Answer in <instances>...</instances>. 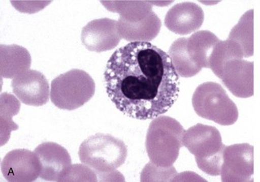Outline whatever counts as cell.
<instances>
[{
  "instance_id": "obj_19",
  "label": "cell",
  "mask_w": 260,
  "mask_h": 182,
  "mask_svg": "<svg viewBox=\"0 0 260 182\" xmlns=\"http://www.w3.org/2000/svg\"><path fill=\"white\" fill-rule=\"evenodd\" d=\"M96 173L88 166L81 165H72L68 169V173L62 177L61 181H72V180H90L96 181Z\"/></svg>"
},
{
  "instance_id": "obj_3",
  "label": "cell",
  "mask_w": 260,
  "mask_h": 182,
  "mask_svg": "<svg viewBox=\"0 0 260 182\" xmlns=\"http://www.w3.org/2000/svg\"><path fill=\"white\" fill-rule=\"evenodd\" d=\"M219 41L209 31H200L189 38H179L174 41L169 55L179 76L192 77L203 68L210 69L211 54Z\"/></svg>"
},
{
  "instance_id": "obj_13",
  "label": "cell",
  "mask_w": 260,
  "mask_h": 182,
  "mask_svg": "<svg viewBox=\"0 0 260 182\" xmlns=\"http://www.w3.org/2000/svg\"><path fill=\"white\" fill-rule=\"evenodd\" d=\"M41 164L40 178L61 181L72 166V158L66 148L54 142H44L34 151Z\"/></svg>"
},
{
  "instance_id": "obj_11",
  "label": "cell",
  "mask_w": 260,
  "mask_h": 182,
  "mask_svg": "<svg viewBox=\"0 0 260 182\" xmlns=\"http://www.w3.org/2000/svg\"><path fill=\"white\" fill-rule=\"evenodd\" d=\"M12 90L24 105L40 107L45 105L51 97L49 84L44 74L29 70L14 78Z\"/></svg>"
},
{
  "instance_id": "obj_17",
  "label": "cell",
  "mask_w": 260,
  "mask_h": 182,
  "mask_svg": "<svg viewBox=\"0 0 260 182\" xmlns=\"http://www.w3.org/2000/svg\"><path fill=\"white\" fill-rule=\"evenodd\" d=\"M228 40L241 47L244 57L254 55V10H250L240 18L238 24L231 31Z\"/></svg>"
},
{
  "instance_id": "obj_6",
  "label": "cell",
  "mask_w": 260,
  "mask_h": 182,
  "mask_svg": "<svg viewBox=\"0 0 260 182\" xmlns=\"http://www.w3.org/2000/svg\"><path fill=\"white\" fill-rule=\"evenodd\" d=\"M127 157V147L123 140L113 136L97 133L83 140L79 158L98 174L114 172L123 165Z\"/></svg>"
},
{
  "instance_id": "obj_1",
  "label": "cell",
  "mask_w": 260,
  "mask_h": 182,
  "mask_svg": "<svg viewBox=\"0 0 260 182\" xmlns=\"http://www.w3.org/2000/svg\"><path fill=\"white\" fill-rule=\"evenodd\" d=\"M106 90L120 112L138 119L166 113L177 101L179 74L171 57L149 42H131L108 59Z\"/></svg>"
},
{
  "instance_id": "obj_4",
  "label": "cell",
  "mask_w": 260,
  "mask_h": 182,
  "mask_svg": "<svg viewBox=\"0 0 260 182\" xmlns=\"http://www.w3.org/2000/svg\"><path fill=\"white\" fill-rule=\"evenodd\" d=\"M185 130L181 124L170 116L155 117L150 124L146 149L151 163L158 167L173 166L183 145Z\"/></svg>"
},
{
  "instance_id": "obj_14",
  "label": "cell",
  "mask_w": 260,
  "mask_h": 182,
  "mask_svg": "<svg viewBox=\"0 0 260 182\" xmlns=\"http://www.w3.org/2000/svg\"><path fill=\"white\" fill-rule=\"evenodd\" d=\"M204 21V11L198 4L191 2L176 4L168 11L165 17L168 30L180 36L199 30Z\"/></svg>"
},
{
  "instance_id": "obj_15",
  "label": "cell",
  "mask_w": 260,
  "mask_h": 182,
  "mask_svg": "<svg viewBox=\"0 0 260 182\" xmlns=\"http://www.w3.org/2000/svg\"><path fill=\"white\" fill-rule=\"evenodd\" d=\"M31 65V57L29 51L21 46H0V69L1 76L12 79L29 70Z\"/></svg>"
},
{
  "instance_id": "obj_5",
  "label": "cell",
  "mask_w": 260,
  "mask_h": 182,
  "mask_svg": "<svg viewBox=\"0 0 260 182\" xmlns=\"http://www.w3.org/2000/svg\"><path fill=\"white\" fill-rule=\"evenodd\" d=\"M183 145L194 156L196 164L203 172L211 176L220 175L226 146L216 128L197 124L185 132Z\"/></svg>"
},
{
  "instance_id": "obj_16",
  "label": "cell",
  "mask_w": 260,
  "mask_h": 182,
  "mask_svg": "<svg viewBox=\"0 0 260 182\" xmlns=\"http://www.w3.org/2000/svg\"><path fill=\"white\" fill-rule=\"evenodd\" d=\"M161 20L152 12L146 19L136 23H126L119 19L118 27L121 37L132 42H147L155 39L160 32Z\"/></svg>"
},
{
  "instance_id": "obj_18",
  "label": "cell",
  "mask_w": 260,
  "mask_h": 182,
  "mask_svg": "<svg viewBox=\"0 0 260 182\" xmlns=\"http://www.w3.org/2000/svg\"><path fill=\"white\" fill-rule=\"evenodd\" d=\"M13 96L10 95L8 93H4L1 95V119H4V122H2L1 126H4V129H2V132L6 131L7 128H8L10 132L14 130V127L18 128V126H15V123L12 120V116L19 112L20 104Z\"/></svg>"
},
{
  "instance_id": "obj_10",
  "label": "cell",
  "mask_w": 260,
  "mask_h": 182,
  "mask_svg": "<svg viewBox=\"0 0 260 182\" xmlns=\"http://www.w3.org/2000/svg\"><path fill=\"white\" fill-rule=\"evenodd\" d=\"M1 171L8 181H35L40 177L41 164L36 153L15 149L8 153L1 162Z\"/></svg>"
},
{
  "instance_id": "obj_8",
  "label": "cell",
  "mask_w": 260,
  "mask_h": 182,
  "mask_svg": "<svg viewBox=\"0 0 260 182\" xmlns=\"http://www.w3.org/2000/svg\"><path fill=\"white\" fill-rule=\"evenodd\" d=\"M95 93L91 76L83 70L72 69L51 81V101L57 108L72 111L88 102Z\"/></svg>"
},
{
  "instance_id": "obj_7",
  "label": "cell",
  "mask_w": 260,
  "mask_h": 182,
  "mask_svg": "<svg viewBox=\"0 0 260 182\" xmlns=\"http://www.w3.org/2000/svg\"><path fill=\"white\" fill-rule=\"evenodd\" d=\"M194 112L204 119L220 126L234 125L239 117L237 106L228 97L223 87L215 82L200 84L192 97Z\"/></svg>"
},
{
  "instance_id": "obj_9",
  "label": "cell",
  "mask_w": 260,
  "mask_h": 182,
  "mask_svg": "<svg viewBox=\"0 0 260 182\" xmlns=\"http://www.w3.org/2000/svg\"><path fill=\"white\" fill-rule=\"evenodd\" d=\"M254 147L247 143L226 146L223 152L222 181H253Z\"/></svg>"
},
{
  "instance_id": "obj_2",
  "label": "cell",
  "mask_w": 260,
  "mask_h": 182,
  "mask_svg": "<svg viewBox=\"0 0 260 182\" xmlns=\"http://www.w3.org/2000/svg\"><path fill=\"white\" fill-rule=\"evenodd\" d=\"M243 57L239 44L220 40L211 54L210 69L235 97L249 98L254 95V62Z\"/></svg>"
},
{
  "instance_id": "obj_12",
  "label": "cell",
  "mask_w": 260,
  "mask_h": 182,
  "mask_svg": "<svg viewBox=\"0 0 260 182\" xmlns=\"http://www.w3.org/2000/svg\"><path fill=\"white\" fill-rule=\"evenodd\" d=\"M118 21L108 18L94 19L87 23L81 33L82 44L94 52L110 51L120 42Z\"/></svg>"
}]
</instances>
